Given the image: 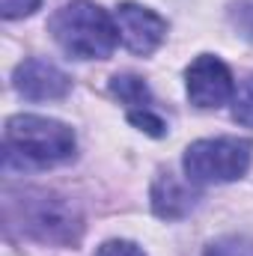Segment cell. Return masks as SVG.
<instances>
[{
    "label": "cell",
    "mask_w": 253,
    "mask_h": 256,
    "mask_svg": "<svg viewBox=\"0 0 253 256\" xmlns=\"http://www.w3.org/2000/svg\"><path fill=\"white\" fill-rule=\"evenodd\" d=\"M72 155H74V131L60 120L18 114L6 122V131H3L6 170L57 167L72 161Z\"/></svg>",
    "instance_id": "1"
},
{
    "label": "cell",
    "mask_w": 253,
    "mask_h": 256,
    "mask_svg": "<svg viewBox=\"0 0 253 256\" xmlns=\"http://www.w3.org/2000/svg\"><path fill=\"white\" fill-rule=\"evenodd\" d=\"M253 143L244 137H206L185 149L182 167L190 185H226L250 170Z\"/></svg>",
    "instance_id": "4"
},
{
    "label": "cell",
    "mask_w": 253,
    "mask_h": 256,
    "mask_svg": "<svg viewBox=\"0 0 253 256\" xmlns=\"http://www.w3.org/2000/svg\"><path fill=\"white\" fill-rule=\"evenodd\" d=\"M188 98L200 110H218L236 98V78L220 57L200 54L185 72Z\"/></svg>",
    "instance_id": "5"
},
{
    "label": "cell",
    "mask_w": 253,
    "mask_h": 256,
    "mask_svg": "<svg viewBox=\"0 0 253 256\" xmlns=\"http://www.w3.org/2000/svg\"><path fill=\"white\" fill-rule=\"evenodd\" d=\"M236 110H232V116L242 122V126H250L253 128V78L236 92Z\"/></svg>",
    "instance_id": "12"
},
{
    "label": "cell",
    "mask_w": 253,
    "mask_h": 256,
    "mask_svg": "<svg viewBox=\"0 0 253 256\" xmlns=\"http://www.w3.org/2000/svg\"><path fill=\"white\" fill-rule=\"evenodd\" d=\"M202 256H253V242L244 236H224L214 238Z\"/></svg>",
    "instance_id": "10"
},
{
    "label": "cell",
    "mask_w": 253,
    "mask_h": 256,
    "mask_svg": "<svg viewBox=\"0 0 253 256\" xmlns=\"http://www.w3.org/2000/svg\"><path fill=\"white\" fill-rule=\"evenodd\" d=\"M232 21H236V27H238L248 39H253V3H242V6H236Z\"/></svg>",
    "instance_id": "15"
},
{
    "label": "cell",
    "mask_w": 253,
    "mask_h": 256,
    "mask_svg": "<svg viewBox=\"0 0 253 256\" xmlns=\"http://www.w3.org/2000/svg\"><path fill=\"white\" fill-rule=\"evenodd\" d=\"M149 200H152V212L161 220H182V218H188L190 212L196 208V200L200 196H196L190 182H179L167 170V173H158L155 176Z\"/></svg>",
    "instance_id": "8"
},
{
    "label": "cell",
    "mask_w": 253,
    "mask_h": 256,
    "mask_svg": "<svg viewBox=\"0 0 253 256\" xmlns=\"http://www.w3.org/2000/svg\"><path fill=\"white\" fill-rule=\"evenodd\" d=\"M114 18H116V27H120V39L131 54L149 57L167 39V21L158 12H152L140 3H120Z\"/></svg>",
    "instance_id": "6"
},
{
    "label": "cell",
    "mask_w": 253,
    "mask_h": 256,
    "mask_svg": "<svg viewBox=\"0 0 253 256\" xmlns=\"http://www.w3.org/2000/svg\"><path fill=\"white\" fill-rule=\"evenodd\" d=\"M48 33L74 60H108L120 45L116 18L92 0L60 6L48 21Z\"/></svg>",
    "instance_id": "2"
},
{
    "label": "cell",
    "mask_w": 253,
    "mask_h": 256,
    "mask_svg": "<svg viewBox=\"0 0 253 256\" xmlns=\"http://www.w3.org/2000/svg\"><path fill=\"white\" fill-rule=\"evenodd\" d=\"M110 92L126 104L128 110H146L152 108V96H149V86L143 78L137 74H116L110 80Z\"/></svg>",
    "instance_id": "9"
},
{
    "label": "cell",
    "mask_w": 253,
    "mask_h": 256,
    "mask_svg": "<svg viewBox=\"0 0 253 256\" xmlns=\"http://www.w3.org/2000/svg\"><path fill=\"white\" fill-rule=\"evenodd\" d=\"M12 86L27 102H57V98L68 96L72 78L42 57H30V60L18 63L15 74H12Z\"/></svg>",
    "instance_id": "7"
},
{
    "label": "cell",
    "mask_w": 253,
    "mask_h": 256,
    "mask_svg": "<svg viewBox=\"0 0 253 256\" xmlns=\"http://www.w3.org/2000/svg\"><path fill=\"white\" fill-rule=\"evenodd\" d=\"M128 122L137 126L140 131H146V134H152V137H164L167 134V122L152 108H146V110H128Z\"/></svg>",
    "instance_id": "11"
},
{
    "label": "cell",
    "mask_w": 253,
    "mask_h": 256,
    "mask_svg": "<svg viewBox=\"0 0 253 256\" xmlns=\"http://www.w3.org/2000/svg\"><path fill=\"white\" fill-rule=\"evenodd\" d=\"M96 256H146L143 254V248L140 244H134V242H126V238H114V242H104Z\"/></svg>",
    "instance_id": "14"
},
{
    "label": "cell",
    "mask_w": 253,
    "mask_h": 256,
    "mask_svg": "<svg viewBox=\"0 0 253 256\" xmlns=\"http://www.w3.org/2000/svg\"><path fill=\"white\" fill-rule=\"evenodd\" d=\"M9 214L18 220L21 232L57 248H74L84 236L80 208L51 191H27L21 200H9Z\"/></svg>",
    "instance_id": "3"
},
{
    "label": "cell",
    "mask_w": 253,
    "mask_h": 256,
    "mask_svg": "<svg viewBox=\"0 0 253 256\" xmlns=\"http://www.w3.org/2000/svg\"><path fill=\"white\" fill-rule=\"evenodd\" d=\"M39 6H42V0H0V15L6 21H15V18L33 15Z\"/></svg>",
    "instance_id": "13"
}]
</instances>
